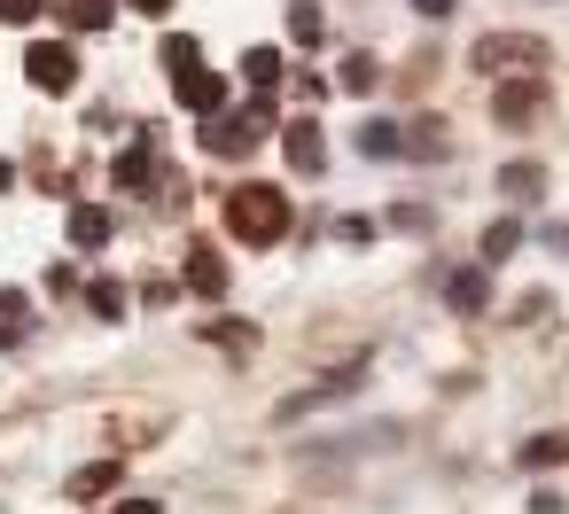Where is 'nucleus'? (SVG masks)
Masks as SVG:
<instances>
[{
	"label": "nucleus",
	"instance_id": "nucleus-10",
	"mask_svg": "<svg viewBox=\"0 0 569 514\" xmlns=\"http://www.w3.org/2000/svg\"><path fill=\"white\" fill-rule=\"evenodd\" d=\"M188 289L196 296H227V258L219 250H188Z\"/></svg>",
	"mask_w": 569,
	"mask_h": 514
},
{
	"label": "nucleus",
	"instance_id": "nucleus-12",
	"mask_svg": "<svg viewBox=\"0 0 569 514\" xmlns=\"http://www.w3.org/2000/svg\"><path fill=\"white\" fill-rule=\"evenodd\" d=\"M445 304H452V312H483V304H491V281L468 265V273H452V281H445Z\"/></svg>",
	"mask_w": 569,
	"mask_h": 514
},
{
	"label": "nucleus",
	"instance_id": "nucleus-18",
	"mask_svg": "<svg viewBox=\"0 0 569 514\" xmlns=\"http://www.w3.org/2000/svg\"><path fill=\"white\" fill-rule=\"evenodd\" d=\"M515 242H522V226H515V219H499V226L483 234V265H499V258H515Z\"/></svg>",
	"mask_w": 569,
	"mask_h": 514
},
{
	"label": "nucleus",
	"instance_id": "nucleus-7",
	"mask_svg": "<svg viewBox=\"0 0 569 514\" xmlns=\"http://www.w3.org/2000/svg\"><path fill=\"white\" fill-rule=\"evenodd\" d=\"M281 149H289V164H297V172H320V164H328V141H320V125H312V118L281 125Z\"/></svg>",
	"mask_w": 569,
	"mask_h": 514
},
{
	"label": "nucleus",
	"instance_id": "nucleus-19",
	"mask_svg": "<svg viewBox=\"0 0 569 514\" xmlns=\"http://www.w3.org/2000/svg\"><path fill=\"white\" fill-rule=\"evenodd\" d=\"M553 460H569V436H530L522 444V467H553Z\"/></svg>",
	"mask_w": 569,
	"mask_h": 514
},
{
	"label": "nucleus",
	"instance_id": "nucleus-22",
	"mask_svg": "<svg viewBox=\"0 0 569 514\" xmlns=\"http://www.w3.org/2000/svg\"><path fill=\"white\" fill-rule=\"evenodd\" d=\"M538 180H546L538 164H507V172H499V188H507V195H538Z\"/></svg>",
	"mask_w": 569,
	"mask_h": 514
},
{
	"label": "nucleus",
	"instance_id": "nucleus-28",
	"mask_svg": "<svg viewBox=\"0 0 569 514\" xmlns=\"http://www.w3.org/2000/svg\"><path fill=\"white\" fill-rule=\"evenodd\" d=\"M9 188H17V164H9V157H0V195H9Z\"/></svg>",
	"mask_w": 569,
	"mask_h": 514
},
{
	"label": "nucleus",
	"instance_id": "nucleus-3",
	"mask_svg": "<svg viewBox=\"0 0 569 514\" xmlns=\"http://www.w3.org/2000/svg\"><path fill=\"white\" fill-rule=\"evenodd\" d=\"M468 63L491 71V79H522V71H546V40H530V32H491V40H476Z\"/></svg>",
	"mask_w": 569,
	"mask_h": 514
},
{
	"label": "nucleus",
	"instance_id": "nucleus-14",
	"mask_svg": "<svg viewBox=\"0 0 569 514\" xmlns=\"http://www.w3.org/2000/svg\"><path fill=\"white\" fill-rule=\"evenodd\" d=\"M102 491H118V460H94L71 475V498H102Z\"/></svg>",
	"mask_w": 569,
	"mask_h": 514
},
{
	"label": "nucleus",
	"instance_id": "nucleus-9",
	"mask_svg": "<svg viewBox=\"0 0 569 514\" xmlns=\"http://www.w3.org/2000/svg\"><path fill=\"white\" fill-rule=\"evenodd\" d=\"M149 180H157V141H149V133H141V141H133V149H126V157H118V188H126V195H133V188H149Z\"/></svg>",
	"mask_w": 569,
	"mask_h": 514
},
{
	"label": "nucleus",
	"instance_id": "nucleus-24",
	"mask_svg": "<svg viewBox=\"0 0 569 514\" xmlns=\"http://www.w3.org/2000/svg\"><path fill=\"white\" fill-rule=\"evenodd\" d=\"M188 63H203V48H196V40H180V32H172V40H164V71H188Z\"/></svg>",
	"mask_w": 569,
	"mask_h": 514
},
{
	"label": "nucleus",
	"instance_id": "nucleus-29",
	"mask_svg": "<svg viewBox=\"0 0 569 514\" xmlns=\"http://www.w3.org/2000/svg\"><path fill=\"white\" fill-rule=\"evenodd\" d=\"M133 9H141V17H164V9H172V0H133Z\"/></svg>",
	"mask_w": 569,
	"mask_h": 514
},
{
	"label": "nucleus",
	"instance_id": "nucleus-5",
	"mask_svg": "<svg viewBox=\"0 0 569 514\" xmlns=\"http://www.w3.org/2000/svg\"><path fill=\"white\" fill-rule=\"evenodd\" d=\"M172 87H180V110H196V118H211V110H227V79H219V71H203V63H188V71H172Z\"/></svg>",
	"mask_w": 569,
	"mask_h": 514
},
{
	"label": "nucleus",
	"instance_id": "nucleus-8",
	"mask_svg": "<svg viewBox=\"0 0 569 514\" xmlns=\"http://www.w3.org/2000/svg\"><path fill=\"white\" fill-rule=\"evenodd\" d=\"M63 226H71V250H102V242H110V211H102V203H71Z\"/></svg>",
	"mask_w": 569,
	"mask_h": 514
},
{
	"label": "nucleus",
	"instance_id": "nucleus-20",
	"mask_svg": "<svg viewBox=\"0 0 569 514\" xmlns=\"http://www.w3.org/2000/svg\"><path fill=\"white\" fill-rule=\"evenodd\" d=\"M437 149H445V125H429V118L406 125V157H437Z\"/></svg>",
	"mask_w": 569,
	"mask_h": 514
},
{
	"label": "nucleus",
	"instance_id": "nucleus-6",
	"mask_svg": "<svg viewBox=\"0 0 569 514\" xmlns=\"http://www.w3.org/2000/svg\"><path fill=\"white\" fill-rule=\"evenodd\" d=\"M538 102H546V87H538V71H522V79H507L499 87V125H522V118H538Z\"/></svg>",
	"mask_w": 569,
	"mask_h": 514
},
{
	"label": "nucleus",
	"instance_id": "nucleus-16",
	"mask_svg": "<svg viewBox=\"0 0 569 514\" xmlns=\"http://www.w3.org/2000/svg\"><path fill=\"white\" fill-rule=\"evenodd\" d=\"M63 17H71V32H102V24L118 17V0H71Z\"/></svg>",
	"mask_w": 569,
	"mask_h": 514
},
{
	"label": "nucleus",
	"instance_id": "nucleus-15",
	"mask_svg": "<svg viewBox=\"0 0 569 514\" xmlns=\"http://www.w3.org/2000/svg\"><path fill=\"white\" fill-rule=\"evenodd\" d=\"M289 40H297V48H320V40H328V17L312 9V0H305V9H289Z\"/></svg>",
	"mask_w": 569,
	"mask_h": 514
},
{
	"label": "nucleus",
	"instance_id": "nucleus-4",
	"mask_svg": "<svg viewBox=\"0 0 569 514\" xmlns=\"http://www.w3.org/2000/svg\"><path fill=\"white\" fill-rule=\"evenodd\" d=\"M24 71H32L40 94H71V87H79V56H71L63 40H40V48L24 56Z\"/></svg>",
	"mask_w": 569,
	"mask_h": 514
},
{
	"label": "nucleus",
	"instance_id": "nucleus-13",
	"mask_svg": "<svg viewBox=\"0 0 569 514\" xmlns=\"http://www.w3.org/2000/svg\"><path fill=\"white\" fill-rule=\"evenodd\" d=\"M242 79H250V94H273V87H281V56H273V48H250V56H242Z\"/></svg>",
	"mask_w": 569,
	"mask_h": 514
},
{
	"label": "nucleus",
	"instance_id": "nucleus-26",
	"mask_svg": "<svg viewBox=\"0 0 569 514\" xmlns=\"http://www.w3.org/2000/svg\"><path fill=\"white\" fill-rule=\"evenodd\" d=\"M118 514H164L157 498H118Z\"/></svg>",
	"mask_w": 569,
	"mask_h": 514
},
{
	"label": "nucleus",
	"instance_id": "nucleus-2",
	"mask_svg": "<svg viewBox=\"0 0 569 514\" xmlns=\"http://www.w3.org/2000/svg\"><path fill=\"white\" fill-rule=\"evenodd\" d=\"M266 133H273V110H266V94H258L250 110H211V125H203V149H211V157H250Z\"/></svg>",
	"mask_w": 569,
	"mask_h": 514
},
{
	"label": "nucleus",
	"instance_id": "nucleus-11",
	"mask_svg": "<svg viewBox=\"0 0 569 514\" xmlns=\"http://www.w3.org/2000/svg\"><path fill=\"white\" fill-rule=\"evenodd\" d=\"M359 157H406V125L367 118V125H359Z\"/></svg>",
	"mask_w": 569,
	"mask_h": 514
},
{
	"label": "nucleus",
	"instance_id": "nucleus-21",
	"mask_svg": "<svg viewBox=\"0 0 569 514\" xmlns=\"http://www.w3.org/2000/svg\"><path fill=\"white\" fill-rule=\"evenodd\" d=\"M203 335H211V343H227V351H250V343H258V327H242V320H211Z\"/></svg>",
	"mask_w": 569,
	"mask_h": 514
},
{
	"label": "nucleus",
	"instance_id": "nucleus-27",
	"mask_svg": "<svg viewBox=\"0 0 569 514\" xmlns=\"http://www.w3.org/2000/svg\"><path fill=\"white\" fill-rule=\"evenodd\" d=\"M413 9H421V17H452V9H460V0H413Z\"/></svg>",
	"mask_w": 569,
	"mask_h": 514
},
{
	"label": "nucleus",
	"instance_id": "nucleus-17",
	"mask_svg": "<svg viewBox=\"0 0 569 514\" xmlns=\"http://www.w3.org/2000/svg\"><path fill=\"white\" fill-rule=\"evenodd\" d=\"M375 56H343V94H375Z\"/></svg>",
	"mask_w": 569,
	"mask_h": 514
},
{
	"label": "nucleus",
	"instance_id": "nucleus-1",
	"mask_svg": "<svg viewBox=\"0 0 569 514\" xmlns=\"http://www.w3.org/2000/svg\"><path fill=\"white\" fill-rule=\"evenodd\" d=\"M227 226H234L242 242H258V250H266V242H281V234H289V195H281V188H266V180H250V188H234V195H227Z\"/></svg>",
	"mask_w": 569,
	"mask_h": 514
},
{
	"label": "nucleus",
	"instance_id": "nucleus-23",
	"mask_svg": "<svg viewBox=\"0 0 569 514\" xmlns=\"http://www.w3.org/2000/svg\"><path fill=\"white\" fill-rule=\"evenodd\" d=\"M87 304H94L102 320H118V312H126V289H118V281H94V289H87Z\"/></svg>",
	"mask_w": 569,
	"mask_h": 514
},
{
	"label": "nucleus",
	"instance_id": "nucleus-25",
	"mask_svg": "<svg viewBox=\"0 0 569 514\" xmlns=\"http://www.w3.org/2000/svg\"><path fill=\"white\" fill-rule=\"evenodd\" d=\"M40 17V0H0V24H32Z\"/></svg>",
	"mask_w": 569,
	"mask_h": 514
}]
</instances>
